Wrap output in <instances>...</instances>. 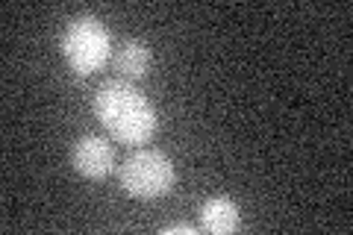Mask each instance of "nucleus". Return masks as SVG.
Masks as SVG:
<instances>
[{
	"mask_svg": "<svg viewBox=\"0 0 353 235\" xmlns=\"http://www.w3.org/2000/svg\"><path fill=\"white\" fill-rule=\"evenodd\" d=\"M197 215H201V229L212 232V235H230V232H236L239 223H241L236 200L227 197V194L206 197L201 203V209H197Z\"/></svg>",
	"mask_w": 353,
	"mask_h": 235,
	"instance_id": "nucleus-5",
	"label": "nucleus"
},
{
	"mask_svg": "<svg viewBox=\"0 0 353 235\" xmlns=\"http://www.w3.org/2000/svg\"><path fill=\"white\" fill-rule=\"evenodd\" d=\"M150 59H153V53L141 39H124L121 48L115 50V68L121 71L124 80H139V76H145L150 68Z\"/></svg>",
	"mask_w": 353,
	"mask_h": 235,
	"instance_id": "nucleus-6",
	"label": "nucleus"
},
{
	"mask_svg": "<svg viewBox=\"0 0 353 235\" xmlns=\"http://www.w3.org/2000/svg\"><path fill=\"white\" fill-rule=\"evenodd\" d=\"M94 115L103 124V130L121 144L141 147L145 141L153 139L159 127V115L153 103L139 92L132 80L112 76L103 80L94 92Z\"/></svg>",
	"mask_w": 353,
	"mask_h": 235,
	"instance_id": "nucleus-1",
	"label": "nucleus"
},
{
	"mask_svg": "<svg viewBox=\"0 0 353 235\" xmlns=\"http://www.w3.org/2000/svg\"><path fill=\"white\" fill-rule=\"evenodd\" d=\"M197 235L201 229L194 227V223H168V227H162V235Z\"/></svg>",
	"mask_w": 353,
	"mask_h": 235,
	"instance_id": "nucleus-7",
	"label": "nucleus"
},
{
	"mask_svg": "<svg viewBox=\"0 0 353 235\" xmlns=\"http://www.w3.org/2000/svg\"><path fill=\"white\" fill-rule=\"evenodd\" d=\"M71 165L85 180H103L115 167V150L103 136H80L71 147Z\"/></svg>",
	"mask_w": 353,
	"mask_h": 235,
	"instance_id": "nucleus-4",
	"label": "nucleus"
},
{
	"mask_svg": "<svg viewBox=\"0 0 353 235\" xmlns=\"http://www.w3.org/2000/svg\"><path fill=\"white\" fill-rule=\"evenodd\" d=\"M59 50L74 74L88 76L101 71L106 59L112 56V36H109L106 24L97 15L80 12V15H71L68 24L62 27Z\"/></svg>",
	"mask_w": 353,
	"mask_h": 235,
	"instance_id": "nucleus-2",
	"label": "nucleus"
},
{
	"mask_svg": "<svg viewBox=\"0 0 353 235\" xmlns=\"http://www.w3.org/2000/svg\"><path fill=\"white\" fill-rule=\"evenodd\" d=\"M118 180H121V188L132 200H159L165 194H171V188L176 183V167L165 150L139 147L118 167Z\"/></svg>",
	"mask_w": 353,
	"mask_h": 235,
	"instance_id": "nucleus-3",
	"label": "nucleus"
}]
</instances>
